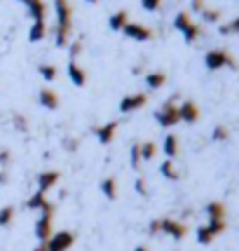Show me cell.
Instances as JSON below:
<instances>
[{"label": "cell", "instance_id": "cell-1", "mask_svg": "<svg viewBox=\"0 0 239 251\" xmlns=\"http://www.w3.org/2000/svg\"><path fill=\"white\" fill-rule=\"evenodd\" d=\"M54 45L56 47H66L68 40H71V31H73V5L68 0H54Z\"/></svg>", "mask_w": 239, "mask_h": 251}, {"label": "cell", "instance_id": "cell-2", "mask_svg": "<svg viewBox=\"0 0 239 251\" xmlns=\"http://www.w3.org/2000/svg\"><path fill=\"white\" fill-rule=\"evenodd\" d=\"M54 214H56L54 202H49V204L40 211L38 221H35V237H38L40 244H45V242L54 235Z\"/></svg>", "mask_w": 239, "mask_h": 251}, {"label": "cell", "instance_id": "cell-3", "mask_svg": "<svg viewBox=\"0 0 239 251\" xmlns=\"http://www.w3.org/2000/svg\"><path fill=\"white\" fill-rule=\"evenodd\" d=\"M155 122L164 127V129H171L176 127L178 122H181V115H178V103H176V99H169V101H164L160 108L155 110Z\"/></svg>", "mask_w": 239, "mask_h": 251}, {"label": "cell", "instance_id": "cell-4", "mask_svg": "<svg viewBox=\"0 0 239 251\" xmlns=\"http://www.w3.org/2000/svg\"><path fill=\"white\" fill-rule=\"evenodd\" d=\"M204 66H207V71H220V68H225V66H237V61L230 56L228 50H209L207 54H204Z\"/></svg>", "mask_w": 239, "mask_h": 251}, {"label": "cell", "instance_id": "cell-5", "mask_svg": "<svg viewBox=\"0 0 239 251\" xmlns=\"http://www.w3.org/2000/svg\"><path fill=\"white\" fill-rule=\"evenodd\" d=\"M73 244H75V235H73L71 230H59V232H54L49 240L45 242V249L47 251H68Z\"/></svg>", "mask_w": 239, "mask_h": 251}, {"label": "cell", "instance_id": "cell-6", "mask_svg": "<svg viewBox=\"0 0 239 251\" xmlns=\"http://www.w3.org/2000/svg\"><path fill=\"white\" fill-rule=\"evenodd\" d=\"M148 106V94H127V97H122L120 101V113H124V115H129V113H136V110H141Z\"/></svg>", "mask_w": 239, "mask_h": 251}, {"label": "cell", "instance_id": "cell-7", "mask_svg": "<svg viewBox=\"0 0 239 251\" xmlns=\"http://www.w3.org/2000/svg\"><path fill=\"white\" fill-rule=\"evenodd\" d=\"M160 235H169L171 240H183L188 235V226L176 219H160Z\"/></svg>", "mask_w": 239, "mask_h": 251}, {"label": "cell", "instance_id": "cell-8", "mask_svg": "<svg viewBox=\"0 0 239 251\" xmlns=\"http://www.w3.org/2000/svg\"><path fill=\"white\" fill-rule=\"evenodd\" d=\"M122 33H124L127 38H131V40H136V43H148V40L155 38L152 28H148V26H143V24H139V22H129L122 28Z\"/></svg>", "mask_w": 239, "mask_h": 251}, {"label": "cell", "instance_id": "cell-9", "mask_svg": "<svg viewBox=\"0 0 239 251\" xmlns=\"http://www.w3.org/2000/svg\"><path fill=\"white\" fill-rule=\"evenodd\" d=\"M59 178H61V174L56 172V169H45V172H40L38 174V193H49L52 188L59 183Z\"/></svg>", "mask_w": 239, "mask_h": 251}, {"label": "cell", "instance_id": "cell-10", "mask_svg": "<svg viewBox=\"0 0 239 251\" xmlns=\"http://www.w3.org/2000/svg\"><path fill=\"white\" fill-rule=\"evenodd\" d=\"M178 115H181V122L195 125V122L199 120V106H197L195 101H183V103L178 106Z\"/></svg>", "mask_w": 239, "mask_h": 251}, {"label": "cell", "instance_id": "cell-11", "mask_svg": "<svg viewBox=\"0 0 239 251\" xmlns=\"http://www.w3.org/2000/svg\"><path fill=\"white\" fill-rule=\"evenodd\" d=\"M38 101H40V106H43L45 110H56V108H59V103H61L59 94H56L52 87H43V89H40V92H38Z\"/></svg>", "mask_w": 239, "mask_h": 251}, {"label": "cell", "instance_id": "cell-12", "mask_svg": "<svg viewBox=\"0 0 239 251\" xmlns=\"http://www.w3.org/2000/svg\"><path fill=\"white\" fill-rule=\"evenodd\" d=\"M94 134H96V139L101 146H110V141L115 139V134H118V122L110 120L106 122V125H101V127H96L94 129Z\"/></svg>", "mask_w": 239, "mask_h": 251}, {"label": "cell", "instance_id": "cell-13", "mask_svg": "<svg viewBox=\"0 0 239 251\" xmlns=\"http://www.w3.org/2000/svg\"><path fill=\"white\" fill-rule=\"evenodd\" d=\"M66 71H68V80H71L75 87H85V85H87V73H85V68L77 64V61H68Z\"/></svg>", "mask_w": 239, "mask_h": 251}, {"label": "cell", "instance_id": "cell-14", "mask_svg": "<svg viewBox=\"0 0 239 251\" xmlns=\"http://www.w3.org/2000/svg\"><path fill=\"white\" fill-rule=\"evenodd\" d=\"M24 2L28 12H31L33 22H45V14H47V5H45V0H19Z\"/></svg>", "mask_w": 239, "mask_h": 251}, {"label": "cell", "instance_id": "cell-15", "mask_svg": "<svg viewBox=\"0 0 239 251\" xmlns=\"http://www.w3.org/2000/svg\"><path fill=\"white\" fill-rule=\"evenodd\" d=\"M162 153L167 155V160H174L178 155V136L176 134H167L162 141Z\"/></svg>", "mask_w": 239, "mask_h": 251}, {"label": "cell", "instance_id": "cell-16", "mask_svg": "<svg viewBox=\"0 0 239 251\" xmlns=\"http://www.w3.org/2000/svg\"><path fill=\"white\" fill-rule=\"evenodd\" d=\"M127 24H129V12L127 10H118L115 14H110V19H108L110 31H122Z\"/></svg>", "mask_w": 239, "mask_h": 251}, {"label": "cell", "instance_id": "cell-17", "mask_svg": "<svg viewBox=\"0 0 239 251\" xmlns=\"http://www.w3.org/2000/svg\"><path fill=\"white\" fill-rule=\"evenodd\" d=\"M204 211H207L209 221H225V214H228L223 202H209L207 207H204Z\"/></svg>", "mask_w": 239, "mask_h": 251}, {"label": "cell", "instance_id": "cell-18", "mask_svg": "<svg viewBox=\"0 0 239 251\" xmlns=\"http://www.w3.org/2000/svg\"><path fill=\"white\" fill-rule=\"evenodd\" d=\"M167 85V73L164 71H152L145 75V87L148 89H162Z\"/></svg>", "mask_w": 239, "mask_h": 251}, {"label": "cell", "instance_id": "cell-19", "mask_svg": "<svg viewBox=\"0 0 239 251\" xmlns=\"http://www.w3.org/2000/svg\"><path fill=\"white\" fill-rule=\"evenodd\" d=\"M101 193L108 197L110 202H113V200H118V181H115L113 176H106V178L101 181Z\"/></svg>", "mask_w": 239, "mask_h": 251}, {"label": "cell", "instance_id": "cell-20", "mask_svg": "<svg viewBox=\"0 0 239 251\" xmlns=\"http://www.w3.org/2000/svg\"><path fill=\"white\" fill-rule=\"evenodd\" d=\"M47 38V24L45 22H33L31 31H28V40L31 43H40Z\"/></svg>", "mask_w": 239, "mask_h": 251}, {"label": "cell", "instance_id": "cell-21", "mask_svg": "<svg viewBox=\"0 0 239 251\" xmlns=\"http://www.w3.org/2000/svg\"><path fill=\"white\" fill-rule=\"evenodd\" d=\"M139 151H141V162H150V160H155V155H157V143L143 141V143H139Z\"/></svg>", "mask_w": 239, "mask_h": 251}, {"label": "cell", "instance_id": "cell-22", "mask_svg": "<svg viewBox=\"0 0 239 251\" xmlns=\"http://www.w3.org/2000/svg\"><path fill=\"white\" fill-rule=\"evenodd\" d=\"M160 174H162L164 178H169V181H178V178H181V174H178V169H176L174 160H164V162L160 164Z\"/></svg>", "mask_w": 239, "mask_h": 251}, {"label": "cell", "instance_id": "cell-23", "mask_svg": "<svg viewBox=\"0 0 239 251\" xmlns=\"http://www.w3.org/2000/svg\"><path fill=\"white\" fill-rule=\"evenodd\" d=\"M47 204H49V200H47V195H45V193H33V195L28 197V202H26V207L35 209V211H43Z\"/></svg>", "mask_w": 239, "mask_h": 251}, {"label": "cell", "instance_id": "cell-24", "mask_svg": "<svg viewBox=\"0 0 239 251\" xmlns=\"http://www.w3.org/2000/svg\"><path fill=\"white\" fill-rule=\"evenodd\" d=\"M38 73L43 77L45 82H54L56 77H59V71H56L54 64H40L38 66Z\"/></svg>", "mask_w": 239, "mask_h": 251}, {"label": "cell", "instance_id": "cell-25", "mask_svg": "<svg viewBox=\"0 0 239 251\" xmlns=\"http://www.w3.org/2000/svg\"><path fill=\"white\" fill-rule=\"evenodd\" d=\"M199 35H202V26H199V24H190V26H188V28H185L183 31V40L188 45H192V43H197V40H199Z\"/></svg>", "mask_w": 239, "mask_h": 251}, {"label": "cell", "instance_id": "cell-26", "mask_svg": "<svg viewBox=\"0 0 239 251\" xmlns=\"http://www.w3.org/2000/svg\"><path fill=\"white\" fill-rule=\"evenodd\" d=\"M190 24H192V19H190V14H188V12H178V14L174 17V28L178 33H183Z\"/></svg>", "mask_w": 239, "mask_h": 251}, {"label": "cell", "instance_id": "cell-27", "mask_svg": "<svg viewBox=\"0 0 239 251\" xmlns=\"http://www.w3.org/2000/svg\"><path fill=\"white\" fill-rule=\"evenodd\" d=\"M12 125H14V129L22 131V134L28 131V118L24 113H12Z\"/></svg>", "mask_w": 239, "mask_h": 251}, {"label": "cell", "instance_id": "cell-28", "mask_svg": "<svg viewBox=\"0 0 239 251\" xmlns=\"http://www.w3.org/2000/svg\"><path fill=\"white\" fill-rule=\"evenodd\" d=\"M230 139V129L225 127V125H216L214 127V131H211V141H216V143H223V141H228Z\"/></svg>", "mask_w": 239, "mask_h": 251}, {"label": "cell", "instance_id": "cell-29", "mask_svg": "<svg viewBox=\"0 0 239 251\" xmlns=\"http://www.w3.org/2000/svg\"><path fill=\"white\" fill-rule=\"evenodd\" d=\"M14 207H2L0 209V228H10L12 221H14Z\"/></svg>", "mask_w": 239, "mask_h": 251}, {"label": "cell", "instance_id": "cell-30", "mask_svg": "<svg viewBox=\"0 0 239 251\" xmlns=\"http://www.w3.org/2000/svg\"><path fill=\"white\" fill-rule=\"evenodd\" d=\"M214 240H216V235L209 230V226H199V228H197V242H199V244H211Z\"/></svg>", "mask_w": 239, "mask_h": 251}, {"label": "cell", "instance_id": "cell-31", "mask_svg": "<svg viewBox=\"0 0 239 251\" xmlns=\"http://www.w3.org/2000/svg\"><path fill=\"white\" fill-rule=\"evenodd\" d=\"M202 19L207 24H218L220 19H223V12L220 10H209V7H204L202 10Z\"/></svg>", "mask_w": 239, "mask_h": 251}, {"label": "cell", "instance_id": "cell-32", "mask_svg": "<svg viewBox=\"0 0 239 251\" xmlns=\"http://www.w3.org/2000/svg\"><path fill=\"white\" fill-rule=\"evenodd\" d=\"M129 160H131V167H134V169H139V167H141V151H139V143H134V146H131Z\"/></svg>", "mask_w": 239, "mask_h": 251}, {"label": "cell", "instance_id": "cell-33", "mask_svg": "<svg viewBox=\"0 0 239 251\" xmlns=\"http://www.w3.org/2000/svg\"><path fill=\"white\" fill-rule=\"evenodd\" d=\"M207 226H209V230H211L216 237H218V235H223V232H225V228H228V223H225V221H209Z\"/></svg>", "mask_w": 239, "mask_h": 251}, {"label": "cell", "instance_id": "cell-34", "mask_svg": "<svg viewBox=\"0 0 239 251\" xmlns=\"http://www.w3.org/2000/svg\"><path fill=\"white\" fill-rule=\"evenodd\" d=\"M68 54H71V61H75L77 56L82 54V40H73L68 45Z\"/></svg>", "mask_w": 239, "mask_h": 251}, {"label": "cell", "instance_id": "cell-35", "mask_svg": "<svg viewBox=\"0 0 239 251\" xmlns=\"http://www.w3.org/2000/svg\"><path fill=\"white\" fill-rule=\"evenodd\" d=\"M218 31L223 33V35H230V33H239V17H237V19H232L230 24H223V26H220Z\"/></svg>", "mask_w": 239, "mask_h": 251}, {"label": "cell", "instance_id": "cell-36", "mask_svg": "<svg viewBox=\"0 0 239 251\" xmlns=\"http://www.w3.org/2000/svg\"><path fill=\"white\" fill-rule=\"evenodd\" d=\"M10 164H12V153L7 151V148H0V167L7 169Z\"/></svg>", "mask_w": 239, "mask_h": 251}, {"label": "cell", "instance_id": "cell-37", "mask_svg": "<svg viewBox=\"0 0 239 251\" xmlns=\"http://www.w3.org/2000/svg\"><path fill=\"white\" fill-rule=\"evenodd\" d=\"M77 146H80V141H77V139H71V136H66V139H64V151H66V153H75Z\"/></svg>", "mask_w": 239, "mask_h": 251}, {"label": "cell", "instance_id": "cell-38", "mask_svg": "<svg viewBox=\"0 0 239 251\" xmlns=\"http://www.w3.org/2000/svg\"><path fill=\"white\" fill-rule=\"evenodd\" d=\"M160 5H162V0H141V7L148 12H155L160 10Z\"/></svg>", "mask_w": 239, "mask_h": 251}, {"label": "cell", "instance_id": "cell-39", "mask_svg": "<svg viewBox=\"0 0 239 251\" xmlns=\"http://www.w3.org/2000/svg\"><path fill=\"white\" fill-rule=\"evenodd\" d=\"M134 188H136V193H139L141 197L148 195V186H145V178H143V176H139V178H136V183H134Z\"/></svg>", "mask_w": 239, "mask_h": 251}, {"label": "cell", "instance_id": "cell-40", "mask_svg": "<svg viewBox=\"0 0 239 251\" xmlns=\"http://www.w3.org/2000/svg\"><path fill=\"white\" fill-rule=\"evenodd\" d=\"M148 235H160V219H152L150 221V226H148Z\"/></svg>", "mask_w": 239, "mask_h": 251}, {"label": "cell", "instance_id": "cell-41", "mask_svg": "<svg viewBox=\"0 0 239 251\" xmlns=\"http://www.w3.org/2000/svg\"><path fill=\"white\" fill-rule=\"evenodd\" d=\"M202 10H204V0H192V12L202 14Z\"/></svg>", "mask_w": 239, "mask_h": 251}, {"label": "cell", "instance_id": "cell-42", "mask_svg": "<svg viewBox=\"0 0 239 251\" xmlns=\"http://www.w3.org/2000/svg\"><path fill=\"white\" fill-rule=\"evenodd\" d=\"M10 181V174H7V169H0V186H5Z\"/></svg>", "mask_w": 239, "mask_h": 251}, {"label": "cell", "instance_id": "cell-43", "mask_svg": "<svg viewBox=\"0 0 239 251\" xmlns=\"http://www.w3.org/2000/svg\"><path fill=\"white\" fill-rule=\"evenodd\" d=\"M134 251H148V247H145V244H139V247H136Z\"/></svg>", "mask_w": 239, "mask_h": 251}, {"label": "cell", "instance_id": "cell-44", "mask_svg": "<svg viewBox=\"0 0 239 251\" xmlns=\"http://www.w3.org/2000/svg\"><path fill=\"white\" fill-rule=\"evenodd\" d=\"M33 251H47V249H45V244H38V247H35Z\"/></svg>", "mask_w": 239, "mask_h": 251}, {"label": "cell", "instance_id": "cell-45", "mask_svg": "<svg viewBox=\"0 0 239 251\" xmlns=\"http://www.w3.org/2000/svg\"><path fill=\"white\" fill-rule=\"evenodd\" d=\"M85 2H92V5H96V2H98V0H85Z\"/></svg>", "mask_w": 239, "mask_h": 251}]
</instances>
